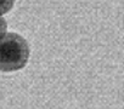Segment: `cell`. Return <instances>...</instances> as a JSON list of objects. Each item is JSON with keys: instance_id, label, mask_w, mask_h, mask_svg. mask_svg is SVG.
I'll list each match as a JSON object with an SVG mask.
<instances>
[{"instance_id": "1", "label": "cell", "mask_w": 124, "mask_h": 109, "mask_svg": "<svg viewBox=\"0 0 124 109\" xmlns=\"http://www.w3.org/2000/svg\"><path fill=\"white\" fill-rule=\"evenodd\" d=\"M29 45L17 33H9L0 40V72H15L26 67Z\"/></svg>"}, {"instance_id": "2", "label": "cell", "mask_w": 124, "mask_h": 109, "mask_svg": "<svg viewBox=\"0 0 124 109\" xmlns=\"http://www.w3.org/2000/svg\"><path fill=\"white\" fill-rule=\"evenodd\" d=\"M14 6V1H0V15L8 12Z\"/></svg>"}, {"instance_id": "3", "label": "cell", "mask_w": 124, "mask_h": 109, "mask_svg": "<svg viewBox=\"0 0 124 109\" xmlns=\"http://www.w3.org/2000/svg\"><path fill=\"white\" fill-rule=\"evenodd\" d=\"M6 29H8V23H6V21H5L4 17L0 16V40L5 36Z\"/></svg>"}]
</instances>
